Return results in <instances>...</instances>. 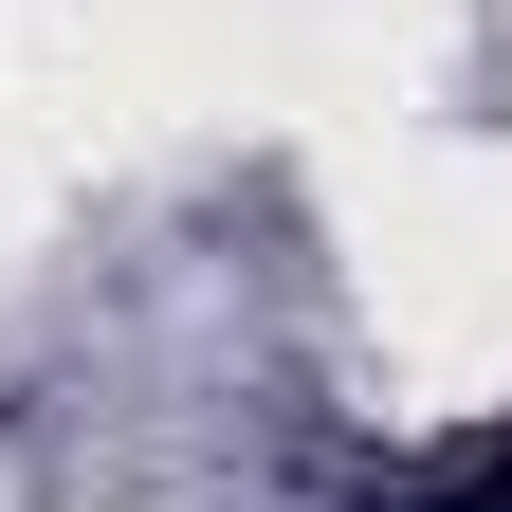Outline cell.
<instances>
[{
    "label": "cell",
    "instance_id": "obj_1",
    "mask_svg": "<svg viewBox=\"0 0 512 512\" xmlns=\"http://www.w3.org/2000/svg\"><path fill=\"white\" fill-rule=\"evenodd\" d=\"M384 512H512V403L458 421V439H421V458H366Z\"/></svg>",
    "mask_w": 512,
    "mask_h": 512
}]
</instances>
